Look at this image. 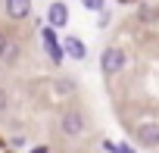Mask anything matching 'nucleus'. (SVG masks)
I'll list each match as a JSON object with an SVG mask.
<instances>
[{"label":"nucleus","mask_w":159,"mask_h":153,"mask_svg":"<svg viewBox=\"0 0 159 153\" xmlns=\"http://www.w3.org/2000/svg\"><path fill=\"white\" fill-rule=\"evenodd\" d=\"M125 63H128V56H125V50H122V47H106V50H103V56H100V69H103L106 78H112V75L125 72Z\"/></svg>","instance_id":"obj_1"},{"label":"nucleus","mask_w":159,"mask_h":153,"mask_svg":"<svg viewBox=\"0 0 159 153\" xmlns=\"http://www.w3.org/2000/svg\"><path fill=\"white\" fill-rule=\"evenodd\" d=\"M41 38H44V50H47V56L59 66L62 59H66V50H62V41L56 38V31L47 25V28H41Z\"/></svg>","instance_id":"obj_2"},{"label":"nucleus","mask_w":159,"mask_h":153,"mask_svg":"<svg viewBox=\"0 0 159 153\" xmlns=\"http://www.w3.org/2000/svg\"><path fill=\"white\" fill-rule=\"evenodd\" d=\"M62 50H66V56H69V59H75V63H81V59L88 56V44L78 38V35L62 38Z\"/></svg>","instance_id":"obj_3"},{"label":"nucleus","mask_w":159,"mask_h":153,"mask_svg":"<svg viewBox=\"0 0 159 153\" xmlns=\"http://www.w3.org/2000/svg\"><path fill=\"white\" fill-rule=\"evenodd\" d=\"M47 22H50V28H66L69 25V7L66 3H50L47 7Z\"/></svg>","instance_id":"obj_4"},{"label":"nucleus","mask_w":159,"mask_h":153,"mask_svg":"<svg viewBox=\"0 0 159 153\" xmlns=\"http://www.w3.org/2000/svg\"><path fill=\"white\" fill-rule=\"evenodd\" d=\"M137 144L140 147H159V122H143L137 128Z\"/></svg>","instance_id":"obj_5"},{"label":"nucleus","mask_w":159,"mask_h":153,"mask_svg":"<svg viewBox=\"0 0 159 153\" xmlns=\"http://www.w3.org/2000/svg\"><path fill=\"white\" fill-rule=\"evenodd\" d=\"M81 131H84V119H81V113H66V116H62V134L78 137Z\"/></svg>","instance_id":"obj_6"},{"label":"nucleus","mask_w":159,"mask_h":153,"mask_svg":"<svg viewBox=\"0 0 159 153\" xmlns=\"http://www.w3.org/2000/svg\"><path fill=\"white\" fill-rule=\"evenodd\" d=\"M7 16H10V19H25V16H31V0H7Z\"/></svg>","instance_id":"obj_7"},{"label":"nucleus","mask_w":159,"mask_h":153,"mask_svg":"<svg viewBox=\"0 0 159 153\" xmlns=\"http://www.w3.org/2000/svg\"><path fill=\"white\" fill-rule=\"evenodd\" d=\"M81 7L91 13H100V10H106V0H81Z\"/></svg>","instance_id":"obj_8"},{"label":"nucleus","mask_w":159,"mask_h":153,"mask_svg":"<svg viewBox=\"0 0 159 153\" xmlns=\"http://www.w3.org/2000/svg\"><path fill=\"white\" fill-rule=\"evenodd\" d=\"M112 153H137V147H131L128 141H122V144H112Z\"/></svg>","instance_id":"obj_9"},{"label":"nucleus","mask_w":159,"mask_h":153,"mask_svg":"<svg viewBox=\"0 0 159 153\" xmlns=\"http://www.w3.org/2000/svg\"><path fill=\"white\" fill-rule=\"evenodd\" d=\"M97 19H100V22H97V28H106V25H109V10H100V13H97Z\"/></svg>","instance_id":"obj_10"},{"label":"nucleus","mask_w":159,"mask_h":153,"mask_svg":"<svg viewBox=\"0 0 159 153\" xmlns=\"http://www.w3.org/2000/svg\"><path fill=\"white\" fill-rule=\"evenodd\" d=\"M10 53V41H7V35H0V56H7Z\"/></svg>","instance_id":"obj_11"},{"label":"nucleus","mask_w":159,"mask_h":153,"mask_svg":"<svg viewBox=\"0 0 159 153\" xmlns=\"http://www.w3.org/2000/svg\"><path fill=\"white\" fill-rule=\"evenodd\" d=\"M140 19H156V10H150V7H143V10H140Z\"/></svg>","instance_id":"obj_12"},{"label":"nucleus","mask_w":159,"mask_h":153,"mask_svg":"<svg viewBox=\"0 0 159 153\" xmlns=\"http://www.w3.org/2000/svg\"><path fill=\"white\" fill-rule=\"evenodd\" d=\"M31 153H50V147H34Z\"/></svg>","instance_id":"obj_13"},{"label":"nucleus","mask_w":159,"mask_h":153,"mask_svg":"<svg viewBox=\"0 0 159 153\" xmlns=\"http://www.w3.org/2000/svg\"><path fill=\"white\" fill-rule=\"evenodd\" d=\"M3 106H7V100H3V94H0V113H3Z\"/></svg>","instance_id":"obj_14"},{"label":"nucleus","mask_w":159,"mask_h":153,"mask_svg":"<svg viewBox=\"0 0 159 153\" xmlns=\"http://www.w3.org/2000/svg\"><path fill=\"white\" fill-rule=\"evenodd\" d=\"M119 3H125V0H119Z\"/></svg>","instance_id":"obj_15"}]
</instances>
